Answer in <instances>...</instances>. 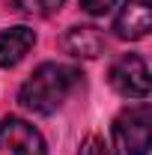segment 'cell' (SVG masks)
I'll list each match as a JSON object with an SVG mask.
<instances>
[{
	"label": "cell",
	"mask_w": 152,
	"mask_h": 155,
	"mask_svg": "<svg viewBox=\"0 0 152 155\" xmlns=\"http://www.w3.org/2000/svg\"><path fill=\"white\" fill-rule=\"evenodd\" d=\"M81 81V72L75 66L66 63H42L33 75L21 84L18 101L21 107L33 110V114H54L57 107H63V101L72 96V90Z\"/></svg>",
	"instance_id": "1"
},
{
	"label": "cell",
	"mask_w": 152,
	"mask_h": 155,
	"mask_svg": "<svg viewBox=\"0 0 152 155\" xmlns=\"http://www.w3.org/2000/svg\"><path fill=\"white\" fill-rule=\"evenodd\" d=\"M152 146V107L134 104L114 119V152L146 155Z\"/></svg>",
	"instance_id": "2"
},
{
	"label": "cell",
	"mask_w": 152,
	"mask_h": 155,
	"mask_svg": "<svg viewBox=\"0 0 152 155\" xmlns=\"http://www.w3.org/2000/svg\"><path fill=\"white\" fill-rule=\"evenodd\" d=\"M0 155H48V146L27 119L6 116L0 122Z\"/></svg>",
	"instance_id": "3"
},
{
	"label": "cell",
	"mask_w": 152,
	"mask_h": 155,
	"mask_svg": "<svg viewBox=\"0 0 152 155\" xmlns=\"http://www.w3.org/2000/svg\"><path fill=\"white\" fill-rule=\"evenodd\" d=\"M111 87L125 98H146L149 96V69L143 57L125 54L111 66Z\"/></svg>",
	"instance_id": "4"
},
{
	"label": "cell",
	"mask_w": 152,
	"mask_h": 155,
	"mask_svg": "<svg viewBox=\"0 0 152 155\" xmlns=\"http://www.w3.org/2000/svg\"><path fill=\"white\" fill-rule=\"evenodd\" d=\"M152 27V3L149 0H122V12L116 15L114 30L119 39H143Z\"/></svg>",
	"instance_id": "5"
},
{
	"label": "cell",
	"mask_w": 152,
	"mask_h": 155,
	"mask_svg": "<svg viewBox=\"0 0 152 155\" xmlns=\"http://www.w3.org/2000/svg\"><path fill=\"white\" fill-rule=\"evenodd\" d=\"M36 45V33L30 27H9L0 33V66L12 69L30 54V48Z\"/></svg>",
	"instance_id": "6"
},
{
	"label": "cell",
	"mask_w": 152,
	"mask_h": 155,
	"mask_svg": "<svg viewBox=\"0 0 152 155\" xmlns=\"http://www.w3.org/2000/svg\"><path fill=\"white\" fill-rule=\"evenodd\" d=\"M63 48L75 57H98L104 51V36L95 27H72L63 39Z\"/></svg>",
	"instance_id": "7"
},
{
	"label": "cell",
	"mask_w": 152,
	"mask_h": 155,
	"mask_svg": "<svg viewBox=\"0 0 152 155\" xmlns=\"http://www.w3.org/2000/svg\"><path fill=\"white\" fill-rule=\"evenodd\" d=\"M78 155H111V152H107V143H104V137L90 134V137H84V143H81V152H78Z\"/></svg>",
	"instance_id": "8"
},
{
	"label": "cell",
	"mask_w": 152,
	"mask_h": 155,
	"mask_svg": "<svg viewBox=\"0 0 152 155\" xmlns=\"http://www.w3.org/2000/svg\"><path fill=\"white\" fill-rule=\"evenodd\" d=\"M122 0H81V6L90 12V15H107L114 6H119Z\"/></svg>",
	"instance_id": "9"
},
{
	"label": "cell",
	"mask_w": 152,
	"mask_h": 155,
	"mask_svg": "<svg viewBox=\"0 0 152 155\" xmlns=\"http://www.w3.org/2000/svg\"><path fill=\"white\" fill-rule=\"evenodd\" d=\"M21 3H24L30 12L36 9V12H42V15H51V12H54V9H60L66 0H21Z\"/></svg>",
	"instance_id": "10"
}]
</instances>
